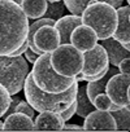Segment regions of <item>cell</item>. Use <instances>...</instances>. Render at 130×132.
<instances>
[{"label":"cell","mask_w":130,"mask_h":132,"mask_svg":"<svg viewBox=\"0 0 130 132\" xmlns=\"http://www.w3.org/2000/svg\"><path fill=\"white\" fill-rule=\"evenodd\" d=\"M29 18L20 4L0 0V56L13 53L27 36Z\"/></svg>","instance_id":"6da1fadb"},{"label":"cell","mask_w":130,"mask_h":132,"mask_svg":"<svg viewBox=\"0 0 130 132\" xmlns=\"http://www.w3.org/2000/svg\"><path fill=\"white\" fill-rule=\"evenodd\" d=\"M24 91L26 101L31 105V108L39 113L42 111H53L61 113L69 105L76 101L77 91H78V82H74L67 91L60 93H48L40 91L31 77V73L26 75L24 83Z\"/></svg>","instance_id":"7a4b0ae2"},{"label":"cell","mask_w":130,"mask_h":132,"mask_svg":"<svg viewBox=\"0 0 130 132\" xmlns=\"http://www.w3.org/2000/svg\"><path fill=\"white\" fill-rule=\"evenodd\" d=\"M83 25L90 26L98 40L111 38L117 26L116 8L104 2H91L81 13Z\"/></svg>","instance_id":"3957f363"},{"label":"cell","mask_w":130,"mask_h":132,"mask_svg":"<svg viewBox=\"0 0 130 132\" xmlns=\"http://www.w3.org/2000/svg\"><path fill=\"white\" fill-rule=\"evenodd\" d=\"M33 71L31 77L35 83V86L48 93H60L67 91L74 82H77L74 78H68L59 75L49 63V53L44 52L38 56L35 62L33 63Z\"/></svg>","instance_id":"277c9868"},{"label":"cell","mask_w":130,"mask_h":132,"mask_svg":"<svg viewBox=\"0 0 130 132\" xmlns=\"http://www.w3.org/2000/svg\"><path fill=\"white\" fill-rule=\"evenodd\" d=\"M29 74L26 58L21 56H0V84L4 86L11 95H17Z\"/></svg>","instance_id":"5b68a950"},{"label":"cell","mask_w":130,"mask_h":132,"mask_svg":"<svg viewBox=\"0 0 130 132\" xmlns=\"http://www.w3.org/2000/svg\"><path fill=\"white\" fill-rule=\"evenodd\" d=\"M83 52L70 43L61 44L49 53V63L52 69L62 77L74 78L83 68Z\"/></svg>","instance_id":"8992f818"},{"label":"cell","mask_w":130,"mask_h":132,"mask_svg":"<svg viewBox=\"0 0 130 132\" xmlns=\"http://www.w3.org/2000/svg\"><path fill=\"white\" fill-rule=\"evenodd\" d=\"M83 68L82 74L86 82H94L100 79L109 68V60L108 54L102 44H95L91 49L83 53Z\"/></svg>","instance_id":"52a82bcc"},{"label":"cell","mask_w":130,"mask_h":132,"mask_svg":"<svg viewBox=\"0 0 130 132\" xmlns=\"http://www.w3.org/2000/svg\"><path fill=\"white\" fill-rule=\"evenodd\" d=\"M129 74L116 73L108 79L105 84V95L120 108L129 106Z\"/></svg>","instance_id":"ba28073f"},{"label":"cell","mask_w":130,"mask_h":132,"mask_svg":"<svg viewBox=\"0 0 130 132\" xmlns=\"http://www.w3.org/2000/svg\"><path fill=\"white\" fill-rule=\"evenodd\" d=\"M83 119V131H116V122L111 111L95 109Z\"/></svg>","instance_id":"9c48e42d"},{"label":"cell","mask_w":130,"mask_h":132,"mask_svg":"<svg viewBox=\"0 0 130 132\" xmlns=\"http://www.w3.org/2000/svg\"><path fill=\"white\" fill-rule=\"evenodd\" d=\"M33 42H34L35 48L39 49L42 53L44 52L51 53L56 47L60 45V35L57 30L55 29V26L44 25L37 29L33 36Z\"/></svg>","instance_id":"30bf717a"},{"label":"cell","mask_w":130,"mask_h":132,"mask_svg":"<svg viewBox=\"0 0 130 132\" xmlns=\"http://www.w3.org/2000/svg\"><path fill=\"white\" fill-rule=\"evenodd\" d=\"M69 39H70V44L74 45L81 52H86V51L91 49L98 42V38H96L94 30L90 26L83 25V23L74 27Z\"/></svg>","instance_id":"8fae6325"},{"label":"cell","mask_w":130,"mask_h":132,"mask_svg":"<svg viewBox=\"0 0 130 132\" xmlns=\"http://www.w3.org/2000/svg\"><path fill=\"white\" fill-rule=\"evenodd\" d=\"M117 13V26L116 30L112 35V38L114 40H117L124 48H126L129 51L130 48V30H129V16H130V7H120L116 9Z\"/></svg>","instance_id":"7c38bea8"},{"label":"cell","mask_w":130,"mask_h":132,"mask_svg":"<svg viewBox=\"0 0 130 132\" xmlns=\"http://www.w3.org/2000/svg\"><path fill=\"white\" fill-rule=\"evenodd\" d=\"M82 23L81 16H76V14H69V16H62L59 20L55 21V29L57 30L59 35H60V44H67L70 43V34L74 30V27H77L78 25Z\"/></svg>","instance_id":"4fadbf2b"},{"label":"cell","mask_w":130,"mask_h":132,"mask_svg":"<svg viewBox=\"0 0 130 132\" xmlns=\"http://www.w3.org/2000/svg\"><path fill=\"white\" fill-rule=\"evenodd\" d=\"M65 122L61 119L59 113L42 111L34 122L35 131H61Z\"/></svg>","instance_id":"5bb4252c"},{"label":"cell","mask_w":130,"mask_h":132,"mask_svg":"<svg viewBox=\"0 0 130 132\" xmlns=\"http://www.w3.org/2000/svg\"><path fill=\"white\" fill-rule=\"evenodd\" d=\"M3 131H35L33 118L24 113L15 111L5 117V120L3 123Z\"/></svg>","instance_id":"9a60e30c"},{"label":"cell","mask_w":130,"mask_h":132,"mask_svg":"<svg viewBox=\"0 0 130 132\" xmlns=\"http://www.w3.org/2000/svg\"><path fill=\"white\" fill-rule=\"evenodd\" d=\"M108 54V60H109V63L112 66H117L120 63V61L122 58H126L129 57V51L126 48H124L117 40H114L112 36L111 38H107L103 40V44H102Z\"/></svg>","instance_id":"2e32d148"},{"label":"cell","mask_w":130,"mask_h":132,"mask_svg":"<svg viewBox=\"0 0 130 132\" xmlns=\"http://www.w3.org/2000/svg\"><path fill=\"white\" fill-rule=\"evenodd\" d=\"M47 0H22L21 8L27 18L38 20L44 16L47 11Z\"/></svg>","instance_id":"e0dca14e"},{"label":"cell","mask_w":130,"mask_h":132,"mask_svg":"<svg viewBox=\"0 0 130 132\" xmlns=\"http://www.w3.org/2000/svg\"><path fill=\"white\" fill-rule=\"evenodd\" d=\"M116 73H117L116 66H112V68H108L107 73H105L100 79L94 80V82H87L86 95H87V97H89V100H90L91 102L94 101V98H95L99 93H102V92L105 91V84H107L108 79H109L113 74H116Z\"/></svg>","instance_id":"ac0fdd59"},{"label":"cell","mask_w":130,"mask_h":132,"mask_svg":"<svg viewBox=\"0 0 130 132\" xmlns=\"http://www.w3.org/2000/svg\"><path fill=\"white\" fill-rule=\"evenodd\" d=\"M91 2H104L111 4L113 8H120L122 2L120 0H64V5L72 14L76 16H81V13L83 12V9L91 3Z\"/></svg>","instance_id":"d6986e66"},{"label":"cell","mask_w":130,"mask_h":132,"mask_svg":"<svg viewBox=\"0 0 130 132\" xmlns=\"http://www.w3.org/2000/svg\"><path fill=\"white\" fill-rule=\"evenodd\" d=\"M76 102H77L76 113H77L81 118H85L87 114H90L91 111L95 110L94 104L89 100V97H87V95H86V87H78Z\"/></svg>","instance_id":"ffe728a7"},{"label":"cell","mask_w":130,"mask_h":132,"mask_svg":"<svg viewBox=\"0 0 130 132\" xmlns=\"http://www.w3.org/2000/svg\"><path fill=\"white\" fill-rule=\"evenodd\" d=\"M112 115L116 122V131H129V126H130L129 106H124L112 111Z\"/></svg>","instance_id":"44dd1931"},{"label":"cell","mask_w":130,"mask_h":132,"mask_svg":"<svg viewBox=\"0 0 130 132\" xmlns=\"http://www.w3.org/2000/svg\"><path fill=\"white\" fill-rule=\"evenodd\" d=\"M64 11H65V5L64 3L60 2H53L47 4V11H46V17L47 18H52V20H59L60 17L64 16Z\"/></svg>","instance_id":"7402d4cb"},{"label":"cell","mask_w":130,"mask_h":132,"mask_svg":"<svg viewBox=\"0 0 130 132\" xmlns=\"http://www.w3.org/2000/svg\"><path fill=\"white\" fill-rule=\"evenodd\" d=\"M11 98H12V95L8 92V89L4 86L0 84V118L8 110L9 104H11Z\"/></svg>","instance_id":"603a6c76"},{"label":"cell","mask_w":130,"mask_h":132,"mask_svg":"<svg viewBox=\"0 0 130 132\" xmlns=\"http://www.w3.org/2000/svg\"><path fill=\"white\" fill-rule=\"evenodd\" d=\"M92 104H94L95 109H98V110H105V111H109V108L112 106L113 102H112L111 98L105 95V92H102V93H99V95L94 98Z\"/></svg>","instance_id":"cb8c5ba5"},{"label":"cell","mask_w":130,"mask_h":132,"mask_svg":"<svg viewBox=\"0 0 130 132\" xmlns=\"http://www.w3.org/2000/svg\"><path fill=\"white\" fill-rule=\"evenodd\" d=\"M15 111H20V113H24V114H26V115H29L30 118H33L34 117V109L31 108V105L27 102V101H20L18 102V105L16 106V109H15Z\"/></svg>","instance_id":"d4e9b609"},{"label":"cell","mask_w":130,"mask_h":132,"mask_svg":"<svg viewBox=\"0 0 130 132\" xmlns=\"http://www.w3.org/2000/svg\"><path fill=\"white\" fill-rule=\"evenodd\" d=\"M76 106H77V102L74 101L72 105H69L65 110H62L61 113H59L60 114V117H61V119L64 120V122H67V120H69L74 114H76Z\"/></svg>","instance_id":"484cf974"},{"label":"cell","mask_w":130,"mask_h":132,"mask_svg":"<svg viewBox=\"0 0 130 132\" xmlns=\"http://www.w3.org/2000/svg\"><path fill=\"white\" fill-rule=\"evenodd\" d=\"M117 68H118L121 74H129V71H130V58L129 57L122 58L120 61V63L117 65Z\"/></svg>","instance_id":"4316f807"},{"label":"cell","mask_w":130,"mask_h":132,"mask_svg":"<svg viewBox=\"0 0 130 132\" xmlns=\"http://www.w3.org/2000/svg\"><path fill=\"white\" fill-rule=\"evenodd\" d=\"M24 54H25L26 61H27V62H30V63H34V62H35V60L38 58V54H37V53H34V52H33L31 49H29V48L25 51V53H24Z\"/></svg>","instance_id":"83f0119b"},{"label":"cell","mask_w":130,"mask_h":132,"mask_svg":"<svg viewBox=\"0 0 130 132\" xmlns=\"http://www.w3.org/2000/svg\"><path fill=\"white\" fill-rule=\"evenodd\" d=\"M27 48H29V44H27V42L25 40V42H24V43H22V44H21L15 52H13V53H11L9 56H21V54L25 53V51H26Z\"/></svg>","instance_id":"f1b7e54d"},{"label":"cell","mask_w":130,"mask_h":132,"mask_svg":"<svg viewBox=\"0 0 130 132\" xmlns=\"http://www.w3.org/2000/svg\"><path fill=\"white\" fill-rule=\"evenodd\" d=\"M61 131H83V128L78 124H64Z\"/></svg>","instance_id":"f546056e"},{"label":"cell","mask_w":130,"mask_h":132,"mask_svg":"<svg viewBox=\"0 0 130 132\" xmlns=\"http://www.w3.org/2000/svg\"><path fill=\"white\" fill-rule=\"evenodd\" d=\"M12 2H15V3H17V4H21L22 0H12Z\"/></svg>","instance_id":"4dcf8cb0"},{"label":"cell","mask_w":130,"mask_h":132,"mask_svg":"<svg viewBox=\"0 0 130 132\" xmlns=\"http://www.w3.org/2000/svg\"><path fill=\"white\" fill-rule=\"evenodd\" d=\"M0 131H3V122L0 120Z\"/></svg>","instance_id":"1f68e13d"},{"label":"cell","mask_w":130,"mask_h":132,"mask_svg":"<svg viewBox=\"0 0 130 132\" xmlns=\"http://www.w3.org/2000/svg\"><path fill=\"white\" fill-rule=\"evenodd\" d=\"M47 2H49V3H53V2H61V0H47Z\"/></svg>","instance_id":"d6a6232c"},{"label":"cell","mask_w":130,"mask_h":132,"mask_svg":"<svg viewBox=\"0 0 130 132\" xmlns=\"http://www.w3.org/2000/svg\"><path fill=\"white\" fill-rule=\"evenodd\" d=\"M120 2H122V0H120ZM126 2H129V0H126Z\"/></svg>","instance_id":"836d02e7"}]
</instances>
